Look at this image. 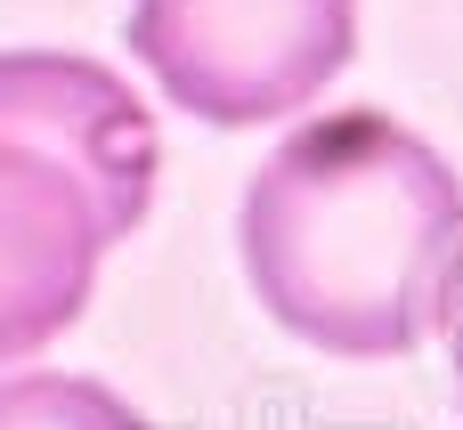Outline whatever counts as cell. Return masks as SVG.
Returning a JSON list of instances; mask_svg holds the SVG:
<instances>
[{
  "mask_svg": "<svg viewBox=\"0 0 463 430\" xmlns=\"http://www.w3.org/2000/svg\"><path fill=\"white\" fill-rule=\"evenodd\" d=\"M456 390H463V309H456Z\"/></svg>",
  "mask_w": 463,
  "mask_h": 430,
  "instance_id": "5b68a950",
  "label": "cell"
},
{
  "mask_svg": "<svg viewBox=\"0 0 463 430\" xmlns=\"http://www.w3.org/2000/svg\"><path fill=\"white\" fill-rule=\"evenodd\" d=\"M130 49L195 122L244 130L309 106L358 49V0H130Z\"/></svg>",
  "mask_w": 463,
  "mask_h": 430,
  "instance_id": "3957f363",
  "label": "cell"
},
{
  "mask_svg": "<svg viewBox=\"0 0 463 430\" xmlns=\"http://www.w3.org/2000/svg\"><path fill=\"white\" fill-rule=\"evenodd\" d=\"M252 301L326 358H407L463 309V179L407 122L350 106L301 122L244 187Z\"/></svg>",
  "mask_w": 463,
  "mask_h": 430,
  "instance_id": "6da1fadb",
  "label": "cell"
},
{
  "mask_svg": "<svg viewBox=\"0 0 463 430\" xmlns=\"http://www.w3.org/2000/svg\"><path fill=\"white\" fill-rule=\"evenodd\" d=\"M155 114L65 49L0 57V366L41 358L98 293V260L155 203Z\"/></svg>",
  "mask_w": 463,
  "mask_h": 430,
  "instance_id": "7a4b0ae2",
  "label": "cell"
},
{
  "mask_svg": "<svg viewBox=\"0 0 463 430\" xmlns=\"http://www.w3.org/2000/svg\"><path fill=\"white\" fill-rule=\"evenodd\" d=\"M0 430H155L90 374H0Z\"/></svg>",
  "mask_w": 463,
  "mask_h": 430,
  "instance_id": "277c9868",
  "label": "cell"
}]
</instances>
